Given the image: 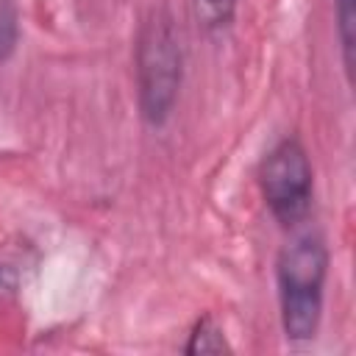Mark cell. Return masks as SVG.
Returning <instances> with one entry per match:
<instances>
[{
  "mask_svg": "<svg viewBox=\"0 0 356 356\" xmlns=\"http://www.w3.org/2000/svg\"><path fill=\"white\" fill-rule=\"evenodd\" d=\"M184 56L170 14L153 11L136 36V95L142 120L161 128L178 103Z\"/></svg>",
  "mask_w": 356,
  "mask_h": 356,
  "instance_id": "obj_2",
  "label": "cell"
},
{
  "mask_svg": "<svg viewBox=\"0 0 356 356\" xmlns=\"http://www.w3.org/2000/svg\"><path fill=\"white\" fill-rule=\"evenodd\" d=\"M328 278V245L317 231L292 236L275 259L281 328L289 342L314 339L323 320Z\"/></svg>",
  "mask_w": 356,
  "mask_h": 356,
  "instance_id": "obj_1",
  "label": "cell"
},
{
  "mask_svg": "<svg viewBox=\"0 0 356 356\" xmlns=\"http://www.w3.org/2000/svg\"><path fill=\"white\" fill-rule=\"evenodd\" d=\"M192 8H195L197 25L217 33V31H225L234 22L236 0H192Z\"/></svg>",
  "mask_w": 356,
  "mask_h": 356,
  "instance_id": "obj_6",
  "label": "cell"
},
{
  "mask_svg": "<svg viewBox=\"0 0 356 356\" xmlns=\"http://www.w3.org/2000/svg\"><path fill=\"white\" fill-rule=\"evenodd\" d=\"M19 44V14L14 0H0V64L14 56Z\"/></svg>",
  "mask_w": 356,
  "mask_h": 356,
  "instance_id": "obj_7",
  "label": "cell"
},
{
  "mask_svg": "<svg viewBox=\"0 0 356 356\" xmlns=\"http://www.w3.org/2000/svg\"><path fill=\"white\" fill-rule=\"evenodd\" d=\"M231 342L225 339V331L222 325L211 317V314H203L192 331H189V339L184 345V353L195 356V353H231Z\"/></svg>",
  "mask_w": 356,
  "mask_h": 356,
  "instance_id": "obj_4",
  "label": "cell"
},
{
  "mask_svg": "<svg viewBox=\"0 0 356 356\" xmlns=\"http://www.w3.org/2000/svg\"><path fill=\"white\" fill-rule=\"evenodd\" d=\"M337 14V36L342 47V64L348 72V81H353V64H356V0H334Z\"/></svg>",
  "mask_w": 356,
  "mask_h": 356,
  "instance_id": "obj_5",
  "label": "cell"
},
{
  "mask_svg": "<svg viewBox=\"0 0 356 356\" xmlns=\"http://www.w3.org/2000/svg\"><path fill=\"white\" fill-rule=\"evenodd\" d=\"M259 189L264 206L281 228L306 222L314 197V170L303 142L289 134L278 139L259 164Z\"/></svg>",
  "mask_w": 356,
  "mask_h": 356,
  "instance_id": "obj_3",
  "label": "cell"
}]
</instances>
